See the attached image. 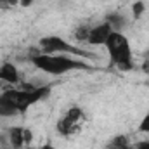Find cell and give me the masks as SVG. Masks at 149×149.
<instances>
[{
	"mask_svg": "<svg viewBox=\"0 0 149 149\" xmlns=\"http://www.w3.org/2000/svg\"><path fill=\"white\" fill-rule=\"evenodd\" d=\"M106 149H134V146L130 144V141H128L127 135H116L111 142L108 144Z\"/></svg>",
	"mask_w": 149,
	"mask_h": 149,
	"instance_id": "obj_11",
	"label": "cell"
},
{
	"mask_svg": "<svg viewBox=\"0 0 149 149\" xmlns=\"http://www.w3.org/2000/svg\"><path fill=\"white\" fill-rule=\"evenodd\" d=\"M16 114H19L17 108L12 104V101L5 94H2L0 95V116H16Z\"/></svg>",
	"mask_w": 149,
	"mask_h": 149,
	"instance_id": "obj_10",
	"label": "cell"
},
{
	"mask_svg": "<svg viewBox=\"0 0 149 149\" xmlns=\"http://www.w3.org/2000/svg\"><path fill=\"white\" fill-rule=\"evenodd\" d=\"M40 49H42V54H71V56H80L83 59L92 57V54L74 47L70 42H66L64 38L56 37V35L40 38Z\"/></svg>",
	"mask_w": 149,
	"mask_h": 149,
	"instance_id": "obj_4",
	"label": "cell"
},
{
	"mask_svg": "<svg viewBox=\"0 0 149 149\" xmlns=\"http://www.w3.org/2000/svg\"><path fill=\"white\" fill-rule=\"evenodd\" d=\"M104 47L109 54L111 66H114L120 71L134 70V57H132L130 42L121 31H113Z\"/></svg>",
	"mask_w": 149,
	"mask_h": 149,
	"instance_id": "obj_2",
	"label": "cell"
},
{
	"mask_svg": "<svg viewBox=\"0 0 149 149\" xmlns=\"http://www.w3.org/2000/svg\"><path fill=\"white\" fill-rule=\"evenodd\" d=\"M40 149H57V148H56L54 144H49V142H47V144H43V146H42Z\"/></svg>",
	"mask_w": 149,
	"mask_h": 149,
	"instance_id": "obj_17",
	"label": "cell"
},
{
	"mask_svg": "<svg viewBox=\"0 0 149 149\" xmlns=\"http://www.w3.org/2000/svg\"><path fill=\"white\" fill-rule=\"evenodd\" d=\"M3 94L12 101V104L17 108V111L26 113L31 106H35L37 102H40L42 99H45L50 94V87L42 85V87H33L30 90H26V88H9Z\"/></svg>",
	"mask_w": 149,
	"mask_h": 149,
	"instance_id": "obj_3",
	"label": "cell"
},
{
	"mask_svg": "<svg viewBox=\"0 0 149 149\" xmlns=\"http://www.w3.org/2000/svg\"><path fill=\"white\" fill-rule=\"evenodd\" d=\"M144 10H146V3H144L142 0H139V2H135V3L132 5V14H134L135 19H139V17L144 14Z\"/></svg>",
	"mask_w": 149,
	"mask_h": 149,
	"instance_id": "obj_13",
	"label": "cell"
},
{
	"mask_svg": "<svg viewBox=\"0 0 149 149\" xmlns=\"http://www.w3.org/2000/svg\"><path fill=\"white\" fill-rule=\"evenodd\" d=\"M111 33H113V30L108 23L95 24V26L90 28L87 42H88L90 45H106V42H108V38H109Z\"/></svg>",
	"mask_w": 149,
	"mask_h": 149,
	"instance_id": "obj_6",
	"label": "cell"
},
{
	"mask_svg": "<svg viewBox=\"0 0 149 149\" xmlns=\"http://www.w3.org/2000/svg\"><path fill=\"white\" fill-rule=\"evenodd\" d=\"M0 149H19V148H14V146H3V148H0Z\"/></svg>",
	"mask_w": 149,
	"mask_h": 149,
	"instance_id": "obj_18",
	"label": "cell"
},
{
	"mask_svg": "<svg viewBox=\"0 0 149 149\" xmlns=\"http://www.w3.org/2000/svg\"><path fill=\"white\" fill-rule=\"evenodd\" d=\"M33 66L49 74H64L78 70H90V66L80 59L70 57L66 54H33L31 56Z\"/></svg>",
	"mask_w": 149,
	"mask_h": 149,
	"instance_id": "obj_1",
	"label": "cell"
},
{
	"mask_svg": "<svg viewBox=\"0 0 149 149\" xmlns=\"http://www.w3.org/2000/svg\"><path fill=\"white\" fill-rule=\"evenodd\" d=\"M9 142L14 148L23 149L31 142V132L24 127H12L9 128Z\"/></svg>",
	"mask_w": 149,
	"mask_h": 149,
	"instance_id": "obj_7",
	"label": "cell"
},
{
	"mask_svg": "<svg viewBox=\"0 0 149 149\" xmlns=\"http://www.w3.org/2000/svg\"><path fill=\"white\" fill-rule=\"evenodd\" d=\"M139 132H142V134H149V111L146 113V116L142 118V121L139 123Z\"/></svg>",
	"mask_w": 149,
	"mask_h": 149,
	"instance_id": "obj_14",
	"label": "cell"
},
{
	"mask_svg": "<svg viewBox=\"0 0 149 149\" xmlns=\"http://www.w3.org/2000/svg\"><path fill=\"white\" fill-rule=\"evenodd\" d=\"M90 28H92L90 24H81V26H78V28L74 30V38H76V40H80V42H87Z\"/></svg>",
	"mask_w": 149,
	"mask_h": 149,
	"instance_id": "obj_12",
	"label": "cell"
},
{
	"mask_svg": "<svg viewBox=\"0 0 149 149\" xmlns=\"http://www.w3.org/2000/svg\"><path fill=\"white\" fill-rule=\"evenodd\" d=\"M148 85H149V81H148Z\"/></svg>",
	"mask_w": 149,
	"mask_h": 149,
	"instance_id": "obj_19",
	"label": "cell"
},
{
	"mask_svg": "<svg viewBox=\"0 0 149 149\" xmlns=\"http://www.w3.org/2000/svg\"><path fill=\"white\" fill-rule=\"evenodd\" d=\"M0 81H5L9 85L19 83V71H17L16 64H12V63H2L0 64Z\"/></svg>",
	"mask_w": 149,
	"mask_h": 149,
	"instance_id": "obj_8",
	"label": "cell"
},
{
	"mask_svg": "<svg viewBox=\"0 0 149 149\" xmlns=\"http://www.w3.org/2000/svg\"><path fill=\"white\" fill-rule=\"evenodd\" d=\"M134 149H149V141H142V142H137Z\"/></svg>",
	"mask_w": 149,
	"mask_h": 149,
	"instance_id": "obj_15",
	"label": "cell"
},
{
	"mask_svg": "<svg viewBox=\"0 0 149 149\" xmlns=\"http://www.w3.org/2000/svg\"><path fill=\"white\" fill-rule=\"evenodd\" d=\"M33 3V0H19V5L21 7H30Z\"/></svg>",
	"mask_w": 149,
	"mask_h": 149,
	"instance_id": "obj_16",
	"label": "cell"
},
{
	"mask_svg": "<svg viewBox=\"0 0 149 149\" xmlns=\"http://www.w3.org/2000/svg\"><path fill=\"white\" fill-rule=\"evenodd\" d=\"M85 120V113L81 108H78V106H73V108H70L68 111L64 113V116H61L59 118V121H57V125H56V128H57V132L61 134V135H73L74 132L80 128V123Z\"/></svg>",
	"mask_w": 149,
	"mask_h": 149,
	"instance_id": "obj_5",
	"label": "cell"
},
{
	"mask_svg": "<svg viewBox=\"0 0 149 149\" xmlns=\"http://www.w3.org/2000/svg\"><path fill=\"white\" fill-rule=\"evenodd\" d=\"M104 23H108L111 26L113 31H123V28L127 26V17L121 12H109V14H106Z\"/></svg>",
	"mask_w": 149,
	"mask_h": 149,
	"instance_id": "obj_9",
	"label": "cell"
}]
</instances>
